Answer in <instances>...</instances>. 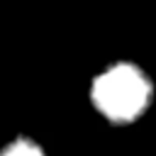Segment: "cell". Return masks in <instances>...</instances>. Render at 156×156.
I'll list each match as a JSON object with an SVG mask.
<instances>
[{
	"label": "cell",
	"mask_w": 156,
	"mask_h": 156,
	"mask_svg": "<svg viewBox=\"0 0 156 156\" xmlns=\"http://www.w3.org/2000/svg\"><path fill=\"white\" fill-rule=\"evenodd\" d=\"M0 156H44V151H41L34 141L20 139V141H12L10 146H5Z\"/></svg>",
	"instance_id": "obj_2"
},
{
	"label": "cell",
	"mask_w": 156,
	"mask_h": 156,
	"mask_svg": "<svg viewBox=\"0 0 156 156\" xmlns=\"http://www.w3.org/2000/svg\"><path fill=\"white\" fill-rule=\"evenodd\" d=\"M149 98H151V83L132 63L110 66L93 83V102L98 112L110 122L136 119L146 110Z\"/></svg>",
	"instance_id": "obj_1"
}]
</instances>
